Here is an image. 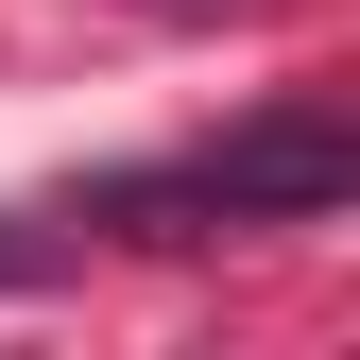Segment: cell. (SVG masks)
Masks as SVG:
<instances>
[{
	"label": "cell",
	"mask_w": 360,
	"mask_h": 360,
	"mask_svg": "<svg viewBox=\"0 0 360 360\" xmlns=\"http://www.w3.org/2000/svg\"><path fill=\"white\" fill-rule=\"evenodd\" d=\"M360 189V138L343 120H240L223 155H189V172H138V189H103V223H138V240H223V223H326Z\"/></svg>",
	"instance_id": "obj_1"
}]
</instances>
